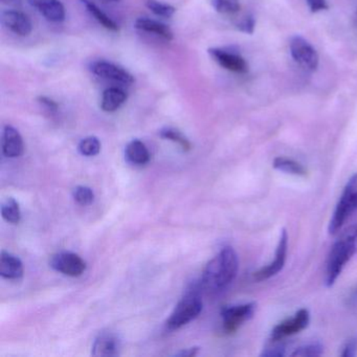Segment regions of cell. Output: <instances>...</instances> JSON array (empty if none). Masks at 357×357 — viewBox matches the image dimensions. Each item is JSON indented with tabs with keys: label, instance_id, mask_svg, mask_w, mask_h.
Returning a JSON list of instances; mask_svg holds the SVG:
<instances>
[{
	"label": "cell",
	"instance_id": "obj_1",
	"mask_svg": "<svg viewBox=\"0 0 357 357\" xmlns=\"http://www.w3.org/2000/svg\"><path fill=\"white\" fill-rule=\"evenodd\" d=\"M239 260L234 248H222L208 262L202 273V285L211 292H220L229 287L237 277Z\"/></svg>",
	"mask_w": 357,
	"mask_h": 357
},
{
	"label": "cell",
	"instance_id": "obj_2",
	"mask_svg": "<svg viewBox=\"0 0 357 357\" xmlns=\"http://www.w3.org/2000/svg\"><path fill=\"white\" fill-rule=\"evenodd\" d=\"M356 252L357 225H353L342 234L330 250L326 264L325 284L327 287L334 285L344 266Z\"/></svg>",
	"mask_w": 357,
	"mask_h": 357
},
{
	"label": "cell",
	"instance_id": "obj_3",
	"mask_svg": "<svg viewBox=\"0 0 357 357\" xmlns=\"http://www.w3.org/2000/svg\"><path fill=\"white\" fill-rule=\"evenodd\" d=\"M355 212H357V173L349 179L336 204L328 227L329 234L335 235L342 229L347 219Z\"/></svg>",
	"mask_w": 357,
	"mask_h": 357
},
{
	"label": "cell",
	"instance_id": "obj_4",
	"mask_svg": "<svg viewBox=\"0 0 357 357\" xmlns=\"http://www.w3.org/2000/svg\"><path fill=\"white\" fill-rule=\"evenodd\" d=\"M202 310V300L196 289L190 290L179 301L167 321L169 330H177L195 319Z\"/></svg>",
	"mask_w": 357,
	"mask_h": 357
},
{
	"label": "cell",
	"instance_id": "obj_5",
	"mask_svg": "<svg viewBox=\"0 0 357 357\" xmlns=\"http://www.w3.org/2000/svg\"><path fill=\"white\" fill-rule=\"evenodd\" d=\"M256 303H245V304L227 306L221 310L223 319V329L227 333L237 331L245 321H250L256 312Z\"/></svg>",
	"mask_w": 357,
	"mask_h": 357
},
{
	"label": "cell",
	"instance_id": "obj_6",
	"mask_svg": "<svg viewBox=\"0 0 357 357\" xmlns=\"http://www.w3.org/2000/svg\"><path fill=\"white\" fill-rule=\"evenodd\" d=\"M290 54L292 58L305 70L314 72L319 66V55L314 47L301 36L292 37L290 40Z\"/></svg>",
	"mask_w": 357,
	"mask_h": 357
},
{
	"label": "cell",
	"instance_id": "obj_7",
	"mask_svg": "<svg viewBox=\"0 0 357 357\" xmlns=\"http://www.w3.org/2000/svg\"><path fill=\"white\" fill-rule=\"evenodd\" d=\"M288 250V234L286 229H283L280 235L279 243L275 250V259L273 262L269 263L265 267L255 271L254 280L257 282L266 281L271 278L277 275L285 266L286 258H287Z\"/></svg>",
	"mask_w": 357,
	"mask_h": 357
},
{
	"label": "cell",
	"instance_id": "obj_8",
	"mask_svg": "<svg viewBox=\"0 0 357 357\" xmlns=\"http://www.w3.org/2000/svg\"><path fill=\"white\" fill-rule=\"evenodd\" d=\"M310 321V314L307 309H300L294 317L278 324L271 333V338L273 342H280L288 336L300 333L303 330L308 327Z\"/></svg>",
	"mask_w": 357,
	"mask_h": 357
},
{
	"label": "cell",
	"instance_id": "obj_9",
	"mask_svg": "<svg viewBox=\"0 0 357 357\" xmlns=\"http://www.w3.org/2000/svg\"><path fill=\"white\" fill-rule=\"evenodd\" d=\"M52 268L70 277H79L86 269V263L77 254L61 252L54 255L50 261Z\"/></svg>",
	"mask_w": 357,
	"mask_h": 357
},
{
	"label": "cell",
	"instance_id": "obj_10",
	"mask_svg": "<svg viewBox=\"0 0 357 357\" xmlns=\"http://www.w3.org/2000/svg\"><path fill=\"white\" fill-rule=\"evenodd\" d=\"M91 70L93 74L100 78L114 81L121 84L131 85L135 82V78L130 73L112 62L104 61V60L93 62L91 63Z\"/></svg>",
	"mask_w": 357,
	"mask_h": 357
},
{
	"label": "cell",
	"instance_id": "obj_11",
	"mask_svg": "<svg viewBox=\"0 0 357 357\" xmlns=\"http://www.w3.org/2000/svg\"><path fill=\"white\" fill-rule=\"evenodd\" d=\"M208 55L225 70L237 74H245L248 70V66L244 58L240 55L239 52L233 49H210Z\"/></svg>",
	"mask_w": 357,
	"mask_h": 357
},
{
	"label": "cell",
	"instance_id": "obj_12",
	"mask_svg": "<svg viewBox=\"0 0 357 357\" xmlns=\"http://www.w3.org/2000/svg\"><path fill=\"white\" fill-rule=\"evenodd\" d=\"M122 350L120 336L112 331H103L97 336L93 344L91 354L99 357L119 356Z\"/></svg>",
	"mask_w": 357,
	"mask_h": 357
},
{
	"label": "cell",
	"instance_id": "obj_13",
	"mask_svg": "<svg viewBox=\"0 0 357 357\" xmlns=\"http://www.w3.org/2000/svg\"><path fill=\"white\" fill-rule=\"evenodd\" d=\"M1 24L18 36L26 37L32 33L33 24L30 17L16 10H7L0 16Z\"/></svg>",
	"mask_w": 357,
	"mask_h": 357
},
{
	"label": "cell",
	"instance_id": "obj_14",
	"mask_svg": "<svg viewBox=\"0 0 357 357\" xmlns=\"http://www.w3.org/2000/svg\"><path fill=\"white\" fill-rule=\"evenodd\" d=\"M37 11L51 22H62L66 20V8L60 0H29Z\"/></svg>",
	"mask_w": 357,
	"mask_h": 357
},
{
	"label": "cell",
	"instance_id": "obj_15",
	"mask_svg": "<svg viewBox=\"0 0 357 357\" xmlns=\"http://www.w3.org/2000/svg\"><path fill=\"white\" fill-rule=\"evenodd\" d=\"M3 153L6 158H15L24 153V141L17 129L13 126H6L1 139Z\"/></svg>",
	"mask_w": 357,
	"mask_h": 357
},
{
	"label": "cell",
	"instance_id": "obj_16",
	"mask_svg": "<svg viewBox=\"0 0 357 357\" xmlns=\"http://www.w3.org/2000/svg\"><path fill=\"white\" fill-rule=\"evenodd\" d=\"M0 275L5 279H20L24 275V265L16 256L7 252L0 255Z\"/></svg>",
	"mask_w": 357,
	"mask_h": 357
},
{
	"label": "cell",
	"instance_id": "obj_17",
	"mask_svg": "<svg viewBox=\"0 0 357 357\" xmlns=\"http://www.w3.org/2000/svg\"><path fill=\"white\" fill-rule=\"evenodd\" d=\"M135 26L137 30L155 35V36L160 37L165 40L171 41L174 38V35H173L172 31L168 26L162 24V22H156V20H150V18H139L135 22Z\"/></svg>",
	"mask_w": 357,
	"mask_h": 357
},
{
	"label": "cell",
	"instance_id": "obj_18",
	"mask_svg": "<svg viewBox=\"0 0 357 357\" xmlns=\"http://www.w3.org/2000/svg\"><path fill=\"white\" fill-rule=\"evenodd\" d=\"M125 156L130 164L135 166H144L150 160L149 150L145 144L139 139H133L127 145Z\"/></svg>",
	"mask_w": 357,
	"mask_h": 357
},
{
	"label": "cell",
	"instance_id": "obj_19",
	"mask_svg": "<svg viewBox=\"0 0 357 357\" xmlns=\"http://www.w3.org/2000/svg\"><path fill=\"white\" fill-rule=\"evenodd\" d=\"M127 95L124 91L116 87L107 89L103 93L101 108L105 112H114L126 102Z\"/></svg>",
	"mask_w": 357,
	"mask_h": 357
},
{
	"label": "cell",
	"instance_id": "obj_20",
	"mask_svg": "<svg viewBox=\"0 0 357 357\" xmlns=\"http://www.w3.org/2000/svg\"><path fill=\"white\" fill-rule=\"evenodd\" d=\"M273 167L275 170L281 172L287 173V174L294 175V176H306L307 170L302 164L291 160V158L279 156L273 160Z\"/></svg>",
	"mask_w": 357,
	"mask_h": 357
},
{
	"label": "cell",
	"instance_id": "obj_21",
	"mask_svg": "<svg viewBox=\"0 0 357 357\" xmlns=\"http://www.w3.org/2000/svg\"><path fill=\"white\" fill-rule=\"evenodd\" d=\"M81 3L82 5L86 8L89 13L91 14V16L95 17V20L99 22L100 24L104 26V28L107 29V30L112 31V32H119V26L107 15V14L104 13L97 5L91 3L89 0H81Z\"/></svg>",
	"mask_w": 357,
	"mask_h": 357
},
{
	"label": "cell",
	"instance_id": "obj_22",
	"mask_svg": "<svg viewBox=\"0 0 357 357\" xmlns=\"http://www.w3.org/2000/svg\"><path fill=\"white\" fill-rule=\"evenodd\" d=\"M1 215L8 222L17 225L22 219L20 204L14 198H8L1 206Z\"/></svg>",
	"mask_w": 357,
	"mask_h": 357
},
{
	"label": "cell",
	"instance_id": "obj_23",
	"mask_svg": "<svg viewBox=\"0 0 357 357\" xmlns=\"http://www.w3.org/2000/svg\"><path fill=\"white\" fill-rule=\"evenodd\" d=\"M160 137L178 144L183 148V151H189L191 149V143H190L189 139L181 131L172 128V127H165V128H162L160 131Z\"/></svg>",
	"mask_w": 357,
	"mask_h": 357
},
{
	"label": "cell",
	"instance_id": "obj_24",
	"mask_svg": "<svg viewBox=\"0 0 357 357\" xmlns=\"http://www.w3.org/2000/svg\"><path fill=\"white\" fill-rule=\"evenodd\" d=\"M146 7L160 17L170 18L176 13V9L173 6L158 0H146Z\"/></svg>",
	"mask_w": 357,
	"mask_h": 357
},
{
	"label": "cell",
	"instance_id": "obj_25",
	"mask_svg": "<svg viewBox=\"0 0 357 357\" xmlns=\"http://www.w3.org/2000/svg\"><path fill=\"white\" fill-rule=\"evenodd\" d=\"M78 149L82 155L91 158V156L98 155L100 153V151H101V143H100L98 137H85L79 144Z\"/></svg>",
	"mask_w": 357,
	"mask_h": 357
},
{
	"label": "cell",
	"instance_id": "obj_26",
	"mask_svg": "<svg viewBox=\"0 0 357 357\" xmlns=\"http://www.w3.org/2000/svg\"><path fill=\"white\" fill-rule=\"evenodd\" d=\"M324 346L319 342H310V344H304L294 349L291 353V356L298 357H312L319 356L323 354Z\"/></svg>",
	"mask_w": 357,
	"mask_h": 357
},
{
	"label": "cell",
	"instance_id": "obj_27",
	"mask_svg": "<svg viewBox=\"0 0 357 357\" xmlns=\"http://www.w3.org/2000/svg\"><path fill=\"white\" fill-rule=\"evenodd\" d=\"M73 196L80 206H89L95 200V193L93 190L91 188L85 187V185H78L75 188Z\"/></svg>",
	"mask_w": 357,
	"mask_h": 357
},
{
	"label": "cell",
	"instance_id": "obj_28",
	"mask_svg": "<svg viewBox=\"0 0 357 357\" xmlns=\"http://www.w3.org/2000/svg\"><path fill=\"white\" fill-rule=\"evenodd\" d=\"M212 5L221 14H235L240 10L239 0H213Z\"/></svg>",
	"mask_w": 357,
	"mask_h": 357
},
{
	"label": "cell",
	"instance_id": "obj_29",
	"mask_svg": "<svg viewBox=\"0 0 357 357\" xmlns=\"http://www.w3.org/2000/svg\"><path fill=\"white\" fill-rule=\"evenodd\" d=\"M255 26H256V22H255V18L252 17V15L244 16L243 18H241V20L236 24V28H237L240 32L250 35L254 33Z\"/></svg>",
	"mask_w": 357,
	"mask_h": 357
},
{
	"label": "cell",
	"instance_id": "obj_30",
	"mask_svg": "<svg viewBox=\"0 0 357 357\" xmlns=\"http://www.w3.org/2000/svg\"><path fill=\"white\" fill-rule=\"evenodd\" d=\"M285 346L284 344H275V346L269 347V348L263 350L261 356L264 357H282L286 354Z\"/></svg>",
	"mask_w": 357,
	"mask_h": 357
},
{
	"label": "cell",
	"instance_id": "obj_31",
	"mask_svg": "<svg viewBox=\"0 0 357 357\" xmlns=\"http://www.w3.org/2000/svg\"><path fill=\"white\" fill-rule=\"evenodd\" d=\"M342 357H354L357 355V340L353 338V340H349L344 348H342Z\"/></svg>",
	"mask_w": 357,
	"mask_h": 357
},
{
	"label": "cell",
	"instance_id": "obj_32",
	"mask_svg": "<svg viewBox=\"0 0 357 357\" xmlns=\"http://www.w3.org/2000/svg\"><path fill=\"white\" fill-rule=\"evenodd\" d=\"M307 5L312 13H317V12L325 11L329 8L326 0H306Z\"/></svg>",
	"mask_w": 357,
	"mask_h": 357
},
{
	"label": "cell",
	"instance_id": "obj_33",
	"mask_svg": "<svg viewBox=\"0 0 357 357\" xmlns=\"http://www.w3.org/2000/svg\"><path fill=\"white\" fill-rule=\"evenodd\" d=\"M38 102L52 114H56L58 112V104L54 100L50 99L47 97H39Z\"/></svg>",
	"mask_w": 357,
	"mask_h": 357
},
{
	"label": "cell",
	"instance_id": "obj_34",
	"mask_svg": "<svg viewBox=\"0 0 357 357\" xmlns=\"http://www.w3.org/2000/svg\"><path fill=\"white\" fill-rule=\"evenodd\" d=\"M198 350H199V348H190L187 349V350H183L181 351V352L177 353V356H181V357H192L195 356V355H197Z\"/></svg>",
	"mask_w": 357,
	"mask_h": 357
},
{
	"label": "cell",
	"instance_id": "obj_35",
	"mask_svg": "<svg viewBox=\"0 0 357 357\" xmlns=\"http://www.w3.org/2000/svg\"><path fill=\"white\" fill-rule=\"evenodd\" d=\"M349 306L353 307V308H357V287L354 290H352L350 296L348 298Z\"/></svg>",
	"mask_w": 357,
	"mask_h": 357
},
{
	"label": "cell",
	"instance_id": "obj_36",
	"mask_svg": "<svg viewBox=\"0 0 357 357\" xmlns=\"http://www.w3.org/2000/svg\"><path fill=\"white\" fill-rule=\"evenodd\" d=\"M3 5L10 6V7H20L22 5V0H0Z\"/></svg>",
	"mask_w": 357,
	"mask_h": 357
},
{
	"label": "cell",
	"instance_id": "obj_37",
	"mask_svg": "<svg viewBox=\"0 0 357 357\" xmlns=\"http://www.w3.org/2000/svg\"><path fill=\"white\" fill-rule=\"evenodd\" d=\"M106 1H109V3H118L120 0H106Z\"/></svg>",
	"mask_w": 357,
	"mask_h": 357
},
{
	"label": "cell",
	"instance_id": "obj_38",
	"mask_svg": "<svg viewBox=\"0 0 357 357\" xmlns=\"http://www.w3.org/2000/svg\"><path fill=\"white\" fill-rule=\"evenodd\" d=\"M356 26H357V14H356Z\"/></svg>",
	"mask_w": 357,
	"mask_h": 357
}]
</instances>
